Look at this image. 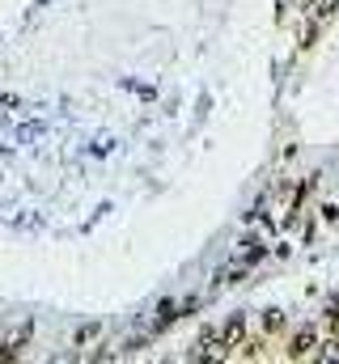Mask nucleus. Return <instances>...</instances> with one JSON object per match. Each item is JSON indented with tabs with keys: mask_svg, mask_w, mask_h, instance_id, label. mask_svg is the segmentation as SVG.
I'll return each mask as SVG.
<instances>
[{
	"mask_svg": "<svg viewBox=\"0 0 339 364\" xmlns=\"http://www.w3.org/2000/svg\"><path fill=\"white\" fill-rule=\"evenodd\" d=\"M242 339H246V326L234 318L229 326H221V331H208V335L199 339V352H195V360H212V356H225V360H229V356L238 352V343H242Z\"/></svg>",
	"mask_w": 339,
	"mask_h": 364,
	"instance_id": "1",
	"label": "nucleus"
},
{
	"mask_svg": "<svg viewBox=\"0 0 339 364\" xmlns=\"http://www.w3.org/2000/svg\"><path fill=\"white\" fill-rule=\"evenodd\" d=\"M284 356H288V360H323V331H318V326L293 331L288 343H284Z\"/></svg>",
	"mask_w": 339,
	"mask_h": 364,
	"instance_id": "2",
	"label": "nucleus"
},
{
	"mask_svg": "<svg viewBox=\"0 0 339 364\" xmlns=\"http://www.w3.org/2000/svg\"><path fill=\"white\" fill-rule=\"evenodd\" d=\"M280 326H284V314H280V309H271V314L263 318V331H267V335H276Z\"/></svg>",
	"mask_w": 339,
	"mask_h": 364,
	"instance_id": "3",
	"label": "nucleus"
}]
</instances>
